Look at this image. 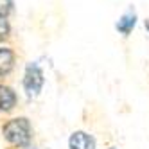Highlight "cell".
Here are the masks:
<instances>
[{"mask_svg": "<svg viewBox=\"0 0 149 149\" xmlns=\"http://www.w3.org/2000/svg\"><path fill=\"white\" fill-rule=\"evenodd\" d=\"M15 104H16V95H15V92L9 88V86L0 84V111L13 110Z\"/></svg>", "mask_w": 149, "mask_h": 149, "instance_id": "obj_4", "label": "cell"}, {"mask_svg": "<svg viewBox=\"0 0 149 149\" xmlns=\"http://www.w3.org/2000/svg\"><path fill=\"white\" fill-rule=\"evenodd\" d=\"M4 136L13 146H27L31 140V124L27 119H13L4 126Z\"/></svg>", "mask_w": 149, "mask_h": 149, "instance_id": "obj_1", "label": "cell"}, {"mask_svg": "<svg viewBox=\"0 0 149 149\" xmlns=\"http://www.w3.org/2000/svg\"><path fill=\"white\" fill-rule=\"evenodd\" d=\"M146 29L149 31V20H146Z\"/></svg>", "mask_w": 149, "mask_h": 149, "instance_id": "obj_9", "label": "cell"}, {"mask_svg": "<svg viewBox=\"0 0 149 149\" xmlns=\"http://www.w3.org/2000/svg\"><path fill=\"white\" fill-rule=\"evenodd\" d=\"M110 149H115V147H110Z\"/></svg>", "mask_w": 149, "mask_h": 149, "instance_id": "obj_10", "label": "cell"}, {"mask_svg": "<svg viewBox=\"0 0 149 149\" xmlns=\"http://www.w3.org/2000/svg\"><path fill=\"white\" fill-rule=\"evenodd\" d=\"M13 9V2L11 0H0V18H6Z\"/></svg>", "mask_w": 149, "mask_h": 149, "instance_id": "obj_7", "label": "cell"}, {"mask_svg": "<svg viewBox=\"0 0 149 149\" xmlns=\"http://www.w3.org/2000/svg\"><path fill=\"white\" fill-rule=\"evenodd\" d=\"M24 86L29 95H38L41 86H43V74L36 63H29L25 68V77H24Z\"/></svg>", "mask_w": 149, "mask_h": 149, "instance_id": "obj_2", "label": "cell"}, {"mask_svg": "<svg viewBox=\"0 0 149 149\" xmlns=\"http://www.w3.org/2000/svg\"><path fill=\"white\" fill-rule=\"evenodd\" d=\"M15 65V52L11 49H0V76H6V74L11 72Z\"/></svg>", "mask_w": 149, "mask_h": 149, "instance_id": "obj_5", "label": "cell"}, {"mask_svg": "<svg viewBox=\"0 0 149 149\" xmlns=\"http://www.w3.org/2000/svg\"><path fill=\"white\" fill-rule=\"evenodd\" d=\"M135 22H136L135 11H127L119 22H117V29H119V33H122V34H130L131 29L135 27Z\"/></svg>", "mask_w": 149, "mask_h": 149, "instance_id": "obj_6", "label": "cell"}, {"mask_svg": "<svg viewBox=\"0 0 149 149\" xmlns=\"http://www.w3.org/2000/svg\"><path fill=\"white\" fill-rule=\"evenodd\" d=\"M9 31H11V27H9L7 20H6V18H0V41L6 40V38L9 36Z\"/></svg>", "mask_w": 149, "mask_h": 149, "instance_id": "obj_8", "label": "cell"}, {"mask_svg": "<svg viewBox=\"0 0 149 149\" xmlns=\"http://www.w3.org/2000/svg\"><path fill=\"white\" fill-rule=\"evenodd\" d=\"M70 149H93L95 142L90 135H86L84 131H76L70 136Z\"/></svg>", "mask_w": 149, "mask_h": 149, "instance_id": "obj_3", "label": "cell"}]
</instances>
